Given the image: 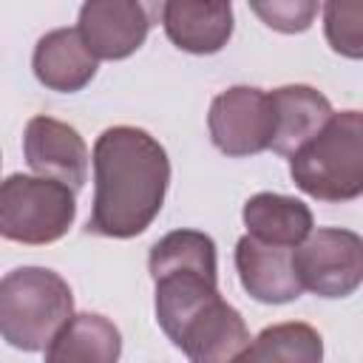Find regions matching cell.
I'll return each instance as SVG.
<instances>
[{"label":"cell","mask_w":363,"mask_h":363,"mask_svg":"<svg viewBox=\"0 0 363 363\" xmlns=\"http://www.w3.org/2000/svg\"><path fill=\"white\" fill-rule=\"evenodd\" d=\"M170 159L159 139L133 125H113L94 142V207L88 233L133 238L164 204Z\"/></svg>","instance_id":"obj_1"},{"label":"cell","mask_w":363,"mask_h":363,"mask_svg":"<svg viewBox=\"0 0 363 363\" xmlns=\"http://www.w3.org/2000/svg\"><path fill=\"white\" fill-rule=\"evenodd\" d=\"M147 269L156 295V320L176 340L190 323L221 303L216 241L199 230H173L150 247Z\"/></svg>","instance_id":"obj_2"},{"label":"cell","mask_w":363,"mask_h":363,"mask_svg":"<svg viewBox=\"0 0 363 363\" xmlns=\"http://www.w3.org/2000/svg\"><path fill=\"white\" fill-rule=\"evenodd\" d=\"M74 315L68 281L48 267H17L0 278V337L20 352H40Z\"/></svg>","instance_id":"obj_3"},{"label":"cell","mask_w":363,"mask_h":363,"mask_svg":"<svg viewBox=\"0 0 363 363\" xmlns=\"http://www.w3.org/2000/svg\"><path fill=\"white\" fill-rule=\"evenodd\" d=\"M292 182L318 201H352L363 193V116L340 111L289 156Z\"/></svg>","instance_id":"obj_4"},{"label":"cell","mask_w":363,"mask_h":363,"mask_svg":"<svg viewBox=\"0 0 363 363\" xmlns=\"http://www.w3.org/2000/svg\"><path fill=\"white\" fill-rule=\"evenodd\" d=\"M77 218L74 190L43 176L11 173L0 182V238L14 244H54Z\"/></svg>","instance_id":"obj_5"},{"label":"cell","mask_w":363,"mask_h":363,"mask_svg":"<svg viewBox=\"0 0 363 363\" xmlns=\"http://www.w3.org/2000/svg\"><path fill=\"white\" fill-rule=\"evenodd\" d=\"M301 289L318 298H346L363 281V238L343 227H318L292 250Z\"/></svg>","instance_id":"obj_6"},{"label":"cell","mask_w":363,"mask_h":363,"mask_svg":"<svg viewBox=\"0 0 363 363\" xmlns=\"http://www.w3.org/2000/svg\"><path fill=\"white\" fill-rule=\"evenodd\" d=\"M207 130L213 145L233 159L269 150L275 133V111L269 91L233 85L210 102Z\"/></svg>","instance_id":"obj_7"},{"label":"cell","mask_w":363,"mask_h":363,"mask_svg":"<svg viewBox=\"0 0 363 363\" xmlns=\"http://www.w3.org/2000/svg\"><path fill=\"white\" fill-rule=\"evenodd\" d=\"M150 14L136 0H88L79 9L77 34L94 60H125L142 48Z\"/></svg>","instance_id":"obj_8"},{"label":"cell","mask_w":363,"mask_h":363,"mask_svg":"<svg viewBox=\"0 0 363 363\" xmlns=\"http://www.w3.org/2000/svg\"><path fill=\"white\" fill-rule=\"evenodd\" d=\"M23 153L28 167L43 176L54 179L74 193L88 179V147L77 128L51 119V116H31L23 133Z\"/></svg>","instance_id":"obj_9"},{"label":"cell","mask_w":363,"mask_h":363,"mask_svg":"<svg viewBox=\"0 0 363 363\" xmlns=\"http://www.w3.org/2000/svg\"><path fill=\"white\" fill-rule=\"evenodd\" d=\"M235 269L244 292L261 303H289L303 292L292 269V250L286 247L241 235L235 244Z\"/></svg>","instance_id":"obj_10"},{"label":"cell","mask_w":363,"mask_h":363,"mask_svg":"<svg viewBox=\"0 0 363 363\" xmlns=\"http://www.w3.org/2000/svg\"><path fill=\"white\" fill-rule=\"evenodd\" d=\"M162 26L167 40L187 54H216L233 37V6L230 3H162Z\"/></svg>","instance_id":"obj_11"},{"label":"cell","mask_w":363,"mask_h":363,"mask_svg":"<svg viewBox=\"0 0 363 363\" xmlns=\"http://www.w3.org/2000/svg\"><path fill=\"white\" fill-rule=\"evenodd\" d=\"M31 68L37 82L45 85L48 91L77 94L94 79L96 60L85 48L77 28H54L37 40Z\"/></svg>","instance_id":"obj_12"},{"label":"cell","mask_w":363,"mask_h":363,"mask_svg":"<svg viewBox=\"0 0 363 363\" xmlns=\"http://www.w3.org/2000/svg\"><path fill=\"white\" fill-rule=\"evenodd\" d=\"M269 99L275 111V133L269 150H275L278 156H292L335 113L332 102L312 85H281L269 91Z\"/></svg>","instance_id":"obj_13"},{"label":"cell","mask_w":363,"mask_h":363,"mask_svg":"<svg viewBox=\"0 0 363 363\" xmlns=\"http://www.w3.org/2000/svg\"><path fill=\"white\" fill-rule=\"evenodd\" d=\"M247 235L269 244V247H286L295 250L312 230V210L292 196H281V193H255L244 201L241 210Z\"/></svg>","instance_id":"obj_14"},{"label":"cell","mask_w":363,"mask_h":363,"mask_svg":"<svg viewBox=\"0 0 363 363\" xmlns=\"http://www.w3.org/2000/svg\"><path fill=\"white\" fill-rule=\"evenodd\" d=\"M122 335L96 312L71 315L45 346V363H119Z\"/></svg>","instance_id":"obj_15"},{"label":"cell","mask_w":363,"mask_h":363,"mask_svg":"<svg viewBox=\"0 0 363 363\" xmlns=\"http://www.w3.org/2000/svg\"><path fill=\"white\" fill-rule=\"evenodd\" d=\"M233 363H323V337L301 320L275 323L261 329Z\"/></svg>","instance_id":"obj_16"},{"label":"cell","mask_w":363,"mask_h":363,"mask_svg":"<svg viewBox=\"0 0 363 363\" xmlns=\"http://www.w3.org/2000/svg\"><path fill=\"white\" fill-rule=\"evenodd\" d=\"M323 31L332 51L349 60L363 57V6L360 3H326Z\"/></svg>","instance_id":"obj_17"},{"label":"cell","mask_w":363,"mask_h":363,"mask_svg":"<svg viewBox=\"0 0 363 363\" xmlns=\"http://www.w3.org/2000/svg\"><path fill=\"white\" fill-rule=\"evenodd\" d=\"M250 9L261 17L264 26L281 34H301L312 26L320 6L315 0H269V3H250Z\"/></svg>","instance_id":"obj_18"}]
</instances>
